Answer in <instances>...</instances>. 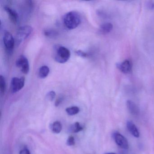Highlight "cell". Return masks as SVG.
Listing matches in <instances>:
<instances>
[{"label":"cell","instance_id":"obj_1","mask_svg":"<svg viewBox=\"0 0 154 154\" xmlns=\"http://www.w3.org/2000/svg\"><path fill=\"white\" fill-rule=\"evenodd\" d=\"M82 22V18L80 14L75 11H71L65 15L63 23L65 26L68 29L76 28Z\"/></svg>","mask_w":154,"mask_h":154},{"label":"cell","instance_id":"obj_2","mask_svg":"<svg viewBox=\"0 0 154 154\" xmlns=\"http://www.w3.org/2000/svg\"><path fill=\"white\" fill-rule=\"evenodd\" d=\"M54 58L59 63H64L68 61L71 56L69 49L63 46L57 45L54 47Z\"/></svg>","mask_w":154,"mask_h":154},{"label":"cell","instance_id":"obj_3","mask_svg":"<svg viewBox=\"0 0 154 154\" xmlns=\"http://www.w3.org/2000/svg\"><path fill=\"white\" fill-rule=\"evenodd\" d=\"M33 32V28L30 26H25L18 29L16 35V43L19 45L26 39Z\"/></svg>","mask_w":154,"mask_h":154},{"label":"cell","instance_id":"obj_4","mask_svg":"<svg viewBox=\"0 0 154 154\" xmlns=\"http://www.w3.org/2000/svg\"><path fill=\"white\" fill-rule=\"evenodd\" d=\"M3 43L8 53L12 54L15 45V40L12 34L8 31H5L4 33Z\"/></svg>","mask_w":154,"mask_h":154},{"label":"cell","instance_id":"obj_5","mask_svg":"<svg viewBox=\"0 0 154 154\" xmlns=\"http://www.w3.org/2000/svg\"><path fill=\"white\" fill-rule=\"evenodd\" d=\"M25 82L24 77H13L11 82V89L12 93H15L19 91L24 87Z\"/></svg>","mask_w":154,"mask_h":154},{"label":"cell","instance_id":"obj_6","mask_svg":"<svg viewBox=\"0 0 154 154\" xmlns=\"http://www.w3.org/2000/svg\"><path fill=\"white\" fill-rule=\"evenodd\" d=\"M16 65L20 68L21 72L25 74H27L29 72V63L27 58L25 56H20L17 58L16 61Z\"/></svg>","mask_w":154,"mask_h":154},{"label":"cell","instance_id":"obj_7","mask_svg":"<svg viewBox=\"0 0 154 154\" xmlns=\"http://www.w3.org/2000/svg\"><path fill=\"white\" fill-rule=\"evenodd\" d=\"M113 137L115 142L118 146L124 149H128V142L124 136L119 132H115L113 133Z\"/></svg>","mask_w":154,"mask_h":154},{"label":"cell","instance_id":"obj_8","mask_svg":"<svg viewBox=\"0 0 154 154\" xmlns=\"http://www.w3.org/2000/svg\"><path fill=\"white\" fill-rule=\"evenodd\" d=\"M117 67L121 72L124 74L130 72L132 69V64L130 60H125L117 64Z\"/></svg>","mask_w":154,"mask_h":154},{"label":"cell","instance_id":"obj_9","mask_svg":"<svg viewBox=\"0 0 154 154\" xmlns=\"http://www.w3.org/2000/svg\"><path fill=\"white\" fill-rule=\"evenodd\" d=\"M4 10L8 13L11 21L14 23V24L17 23L18 19V15L17 12L14 10L10 8L9 7H8V6L4 7Z\"/></svg>","mask_w":154,"mask_h":154},{"label":"cell","instance_id":"obj_10","mask_svg":"<svg viewBox=\"0 0 154 154\" xmlns=\"http://www.w3.org/2000/svg\"><path fill=\"white\" fill-rule=\"evenodd\" d=\"M127 127L131 134L135 137H139L140 133L134 123L131 121H128L127 123Z\"/></svg>","mask_w":154,"mask_h":154},{"label":"cell","instance_id":"obj_11","mask_svg":"<svg viewBox=\"0 0 154 154\" xmlns=\"http://www.w3.org/2000/svg\"><path fill=\"white\" fill-rule=\"evenodd\" d=\"M127 106L128 109L131 113L133 115H137L139 113V109L137 107L136 103L133 102L132 101H127Z\"/></svg>","mask_w":154,"mask_h":154},{"label":"cell","instance_id":"obj_12","mask_svg":"<svg viewBox=\"0 0 154 154\" xmlns=\"http://www.w3.org/2000/svg\"><path fill=\"white\" fill-rule=\"evenodd\" d=\"M113 29V25L109 22L103 23L100 26L99 31L102 34H106L110 33Z\"/></svg>","mask_w":154,"mask_h":154},{"label":"cell","instance_id":"obj_13","mask_svg":"<svg viewBox=\"0 0 154 154\" xmlns=\"http://www.w3.org/2000/svg\"><path fill=\"white\" fill-rule=\"evenodd\" d=\"M50 70L49 67L47 66H43L39 68L38 75L41 79H45L48 76Z\"/></svg>","mask_w":154,"mask_h":154},{"label":"cell","instance_id":"obj_14","mask_svg":"<svg viewBox=\"0 0 154 154\" xmlns=\"http://www.w3.org/2000/svg\"><path fill=\"white\" fill-rule=\"evenodd\" d=\"M44 34L45 36L51 38H54L57 37L59 33L55 29H47L44 31Z\"/></svg>","mask_w":154,"mask_h":154},{"label":"cell","instance_id":"obj_15","mask_svg":"<svg viewBox=\"0 0 154 154\" xmlns=\"http://www.w3.org/2000/svg\"><path fill=\"white\" fill-rule=\"evenodd\" d=\"M52 131L56 133H59L62 129V126L59 122H55L51 126Z\"/></svg>","mask_w":154,"mask_h":154},{"label":"cell","instance_id":"obj_16","mask_svg":"<svg viewBox=\"0 0 154 154\" xmlns=\"http://www.w3.org/2000/svg\"><path fill=\"white\" fill-rule=\"evenodd\" d=\"M6 83L5 78L3 75H0V90L2 94L5 93L6 91Z\"/></svg>","mask_w":154,"mask_h":154},{"label":"cell","instance_id":"obj_17","mask_svg":"<svg viewBox=\"0 0 154 154\" xmlns=\"http://www.w3.org/2000/svg\"><path fill=\"white\" fill-rule=\"evenodd\" d=\"M67 114L70 115H74L77 114L80 111L79 108L76 106L74 107H70V108H67L66 109Z\"/></svg>","mask_w":154,"mask_h":154},{"label":"cell","instance_id":"obj_18","mask_svg":"<svg viewBox=\"0 0 154 154\" xmlns=\"http://www.w3.org/2000/svg\"><path fill=\"white\" fill-rule=\"evenodd\" d=\"M71 131L73 132H78L83 129L82 127H81L79 122H76L73 124L71 128Z\"/></svg>","mask_w":154,"mask_h":154},{"label":"cell","instance_id":"obj_19","mask_svg":"<svg viewBox=\"0 0 154 154\" xmlns=\"http://www.w3.org/2000/svg\"><path fill=\"white\" fill-rule=\"evenodd\" d=\"M56 97V93L54 91H51L48 93L47 94V99L50 101L54 100Z\"/></svg>","mask_w":154,"mask_h":154},{"label":"cell","instance_id":"obj_20","mask_svg":"<svg viewBox=\"0 0 154 154\" xmlns=\"http://www.w3.org/2000/svg\"><path fill=\"white\" fill-rule=\"evenodd\" d=\"M75 54L77 56L80 57H88V54L86 53L81 50L76 51L75 52Z\"/></svg>","mask_w":154,"mask_h":154},{"label":"cell","instance_id":"obj_21","mask_svg":"<svg viewBox=\"0 0 154 154\" xmlns=\"http://www.w3.org/2000/svg\"><path fill=\"white\" fill-rule=\"evenodd\" d=\"M66 144L69 146L74 145L75 144V139L74 137H72V136L69 137L68 139H67V141H66Z\"/></svg>","mask_w":154,"mask_h":154},{"label":"cell","instance_id":"obj_22","mask_svg":"<svg viewBox=\"0 0 154 154\" xmlns=\"http://www.w3.org/2000/svg\"><path fill=\"white\" fill-rule=\"evenodd\" d=\"M146 6L148 9L152 10L154 9V2L153 1L147 2Z\"/></svg>","mask_w":154,"mask_h":154},{"label":"cell","instance_id":"obj_23","mask_svg":"<svg viewBox=\"0 0 154 154\" xmlns=\"http://www.w3.org/2000/svg\"><path fill=\"white\" fill-rule=\"evenodd\" d=\"M98 15L103 18L108 17V15H107L105 12L103 11H98Z\"/></svg>","mask_w":154,"mask_h":154},{"label":"cell","instance_id":"obj_24","mask_svg":"<svg viewBox=\"0 0 154 154\" xmlns=\"http://www.w3.org/2000/svg\"><path fill=\"white\" fill-rule=\"evenodd\" d=\"M63 100V97H60L56 100L55 102V106H58L60 103H62V101Z\"/></svg>","mask_w":154,"mask_h":154},{"label":"cell","instance_id":"obj_25","mask_svg":"<svg viewBox=\"0 0 154 154\" xmlns=\"http://www.w3.org/2000/svg\"><path fill=\"white\" fill-rule=\"evenodd\" d=\"M20 154H30V153L29 150L25 148L20 151Z\"/></svg>","mask_w":154,"mask_h":154},{"label":"cell","instance_id":"obj_26","mask_svg":"<svg viewBox=\"0 0 154 154\" xmlns=\"http://www.w3.org/2000/svg\"><path fill=\"white\" fill-rule=\"evenodd\" d=\"M105 154H115V153H111H111H105Z\"/></svg>","mask_w":154,"mask_h":154}]
</instances>
